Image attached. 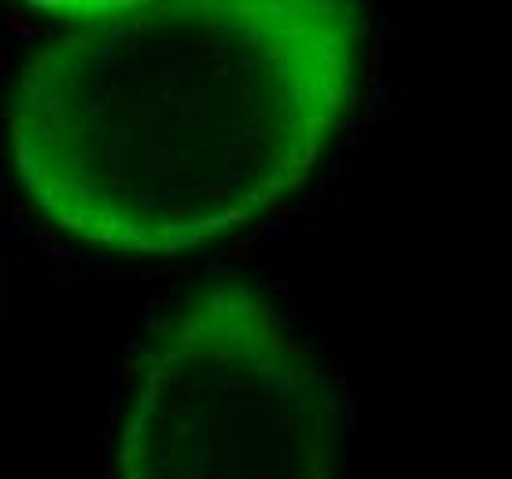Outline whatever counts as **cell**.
I'll return each instance as SVG.
<instances>
[{
  "label": "cell",
  "mask_w": 512,
  "mask_h": 479,
  "mask_svg": "<svg viewBox=\"0 0 512 479\" xmlns=\"http://www.w3.org/2000/svg\"><path fill=\"white\" fill-rule=\"evenodd\" d=\"M8 100L15 177L59 233L133 258L222 244L310 181L358 100L343 0H78Z\"/></svg>",
  "instance_id": "cell-1"
},
{
  "label": "cell",
  "mask_w": 512,
  "mask_h": 479,
  "mask_svg": "<svg viewBox=\"0 0 512 479\" xmlns=\"http://www.w3.org/2000/svg\"><path fill=\"white\" fill-rule=\"evenodd\" d=\"M343 402L325 362L255 288L170 317L137 369L115 479H339Z\"/></svg>",
  "instance_id": "cell-2"
}]
</instances>
